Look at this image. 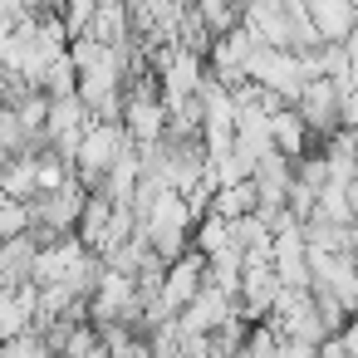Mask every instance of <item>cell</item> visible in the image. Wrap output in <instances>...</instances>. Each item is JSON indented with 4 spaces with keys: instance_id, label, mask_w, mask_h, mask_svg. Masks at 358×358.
<instances>
[{
    "instance_id": "cell-1",
    "label": "cell",
    "mask_w": 358,
    "mask_h": 358,
    "mask_svg": "<svg viewBox=\"0 0 358 358\" xmlns=\"http://www.w3.org/2000/svg\"><path fill=\"white\" fill-rule=\"evenodd\" d=\"M138 216V231H143V241H148V250H157L162 260H177L182 250H187V241H192V211H187V201L172 192V187H162L143 211H133Z\"/></svg>"
},
{
    "instance_id": "cell-2",
    "label": "cell",
    "mask_w": 358,
    "mask_h": 358,
    "mask_svg": "<svg viewBox=\"0 0 358 358\" xmlns=\"http://www.w3.org/2000/svg\"><path fill=\"white\" fill-rule=\"evenodd\" d=\"M245 79H250L255 89L280 94L285 103H294V94H299V84H304V64H299V55H289V50L255 45V55H250V64H245Z\"/></svg>"
},
{
    "instance_id": "cell-3",
    "label": "cell",
    "mask_w": 358,
    "mask_h": 358,
    "mask_svg": "<svg viewBox=\"0 0 358 358\" xmlns=\"http://www.w3.org/2000/svg\"><path fill=\"white\" fill-rule=\"evenodd\" d=\"M265 133H270V148L280 152V157H304V152H314V138H309V128L299 123V113L289 108V103H280L275 113H265Z\"/></svg>"
},
{
    "instance_id": "cell-4",
    "label": "cell",
    "mask_w": 358,
    "mask_h": 358,
    "mask_svg": "<svg viewBox=\"0 0 358 358\" xmlns=\"http://www.w3.org/2000/svg\"><path fill=\"white\" fill-rule=\"evenodd\" d=\"M309 25L319 30L324 45H343L353 40V0H299Z\"/></svg>"
},
{
    "instance_id": "cell-5",
    "label": "cell",
    "mask_w": 358,
    "mask_h": 358,
    "mask_svg": "<svg viewBox=\"0 0 358 358\" xmlns=\"http://www.w3.org/2000/svg\"><path fill=\"white\" fill-rule=\"evenodd\" d=\"M25 329H35V285L0 289V338H15Z\"/></svg>"
},
{
    "instance_id": "cell-6",
    "label": "cell",
    "mask_w": 358,
    "mask_h": 358,
    "mask_svg": "<svg viewBox=\"0 0 358 358\" xmlns=\"http://www.w3.org/2000/svg\"><path fill=\"white\" fill-rule=\"evenodd\" d=\"M206 211H211V216H221V221L250 216V211H255V187H250V177H245V182H231V187H216Z\"/></svg>"
},
{
    "instance_id": "cell-7",
    "label": "cell",
    "mask_w": 358,
    "mask_h": 358,
    "mask_svg": "<svg viewBox=\"0 0 358 358\" xmlns=\"http://www.w3.org/2000/svg\"><path fill=\"white\" fill-rule=\"evenodd\" d=\"M20 231H25V201H15V196L0 192V241H10Z\"/></svg>"
}]
</instances>
